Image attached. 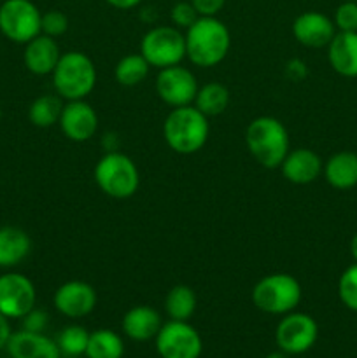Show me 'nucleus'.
Returning a JSON list of instances; mask_svg holds the SVG:
<instances>
[{
	"label": "nucleus",
	"mask_w": 357,
	"mask_h": 358,
	"mask_svg": "<svg viewBox=\"0 0 357 358\" xmlns=\"http://www.w3.org/2000/svg\"><path fill=\"white\" fill-rule=\"evenodd\" d=\"M200 17V14L196 13V9L192 7L191 2H177L170 10V20L174 23L175 28L178 30H188L192 23Z\"/></svg>",
	"instance_id": "2f4dec72"
},
{
	"label": "nucleus",
	"mask_w": 357,
	"mask_h": 358,
	"mask_svg": "<svg viewBox=\"0 0 357 358\" xmlns=\"http://www.w3.org/2000/svg\"><path fill=\"white\" fill-rule=\"evenodd\" d=\"M350 254H352L354 261H356V262H357V233H356V234H354L352 241H350Z\"/></svg>",
	"instance_id": "4c0bfd02"
},
{
	"label": "nucleus",
	"mask_w": 357,
	"mask_h": 358,
	"mask_svg": "<svg viewBox=\"0 0 357 358\" xmlns=\"http://www.w3.org/2000/svg\"><path fill=\"white\" fill-rule=\"evenodd\" d=\"M10 334H13V332H10V327H9V318H6L2 313H0V350L6 348Z\"/></svg>",
	"instance_id": "c9c22d12"
},
{
	"label": "nucleus",
	"mask_w": 357,
	"mask_h": 358,
	"mask_svg": "<svg viewBox=\"0 0 357 358\" xmlns=\"http://www.w3.org/2000/svg\"><path fill=\"white\" fill-rule=\"evenodd\" d=\"M350 2H357V0H350Z\"/></svg>",
	"instance_id": "a19ab883"
},
{
	"label": "nucleus",
	"mask_w": 357,
	"mask_h": 358,
	"mask_svg": "<svg viewBox=\"0 0 357 358\" xmlns=\"http://www.w3.org/2000/svg\"><path fill=\"white\" fill-rule=\"evenodd\" d=\"M328 59L342 77H357V31H336L328 45Z\"/></svg>",
	"instance_id": "6ab92c4d"
},
{
	"label": "nucleus",
	"mask_w": 357,
	"mask_h": 358,
	"mask_svg": "<svg viewBox=\"0 0 357 358\" xmlns=\"http://www.w3.org/2000/svg\"><path fill=\"white\" fill-rule=\"evenodd\" d=\"M266 358H287V355L284 352L282 353H270V355Z\"/></svg>",
	"instance_id": "58836bf2"
},
{
	"label": "nucleus",
	"mask_w": 357,
	"mask_h": 358,
	"mask_svg": "<svg viewBox=\"0 0 357 358\" xmlns=\"http://www.w3.org/2000/svg\"><path fill=\"white\" fill-rule=\"evenodd\" d=\"M52 87L62 100H86L97 86V69L93 59L80 51L62 55L52 70Z\"/></svg>",
	"instance_id": "20e7f679"
},
{
	"label": "nucleus",
	"mask_w": 357,
	"mask_h": 358,
	"mask_svg": "<svg viewBox=\"0 0 357 358\" xmlns=\"http://www.w3.org/2000/svg\"><path fill=\"white\" fill-rule=\"evenodd\" d=\"M286 76L289 77L290 80H294V83H300V80H303L304 77L308 76L307 63L300 58H293L290 62H287Z\"/></svg>",
	"instance_id": "f704fd0d"
},
{
	"label": "nucleus",
	"mask_w": 357,
	"mask_h": 358,
	"mask_svg": "<svg viewBox=\"0 0 357 358\" xmlns=\"http://www.w3.org/2000/svg\"><path fill=\"white\" fill-rule=\"evenodd\" d=\"M164 311L170 320L188 322L196 311V294L188 285H175L164 297Z\"/></svg>",
	"instance_id": "5701e85b"
},
{
	"label": "nucleus",
	"mask_w": 357,
	"mask_h": 358,
	"mask_svg": "<svg viewBox=\"0 0 357 358\" xmlns=\"http://www.w3.org/2000/svg\"><path fill=\"white\" fill-rule=\"evenodd\" d=\"M245 143L251 156L262 168H280L290 150L289 131L282 121L272 115H259L245 129Z\"/></svg>",
	"instance_id": "f03ea898"
},
{
	"label": "nucleus",
	"mask_w": 357,
	"mask_h": 358,
	"mask_svg": "<svg viewBox=\"0 0 357 358\" xmlns=\"http://www.w3.org/2000/svg\"><path fill=\"white\" fill-rule=\"evenodd\" d=\"M186 58L200 69H212L224 62L231 48L226 24L216 16H200L186 30Z\"/></svg>",
	"instance_id": "f257e3e1"
},
{
	"label": "nucleus",
	"mask_w": 357,
	"mask_h": 358,
	"mask_svg": "<svg viewBox=\"0 0 357 358\" xmlns=\"http://www.w3.org/2000/svg\"><path fill=\"white\" fill-rule=\"evenodd\" d=\"M293 35L304 48H326L336 35L335 21L317 10H307L293 21Z\"/></svg>",
	"instance_id": "2eb2a0df"
},
{
	"label": "nucleus",
	"mask_w": 357,
	"mask_h": 358,
	"mask_svg": "<svg viewBox=\"0 0 357 358\" xmlns=\"http://www.w3.org/2000/svg\"><path fill=\"white\" fill-rule=\"evenodd\" d=\"M300 282L287 273H273L259 280L252 289V303L268 315H287L301 303Z\"/></svg>",
	"instance_id": "423d86ee"
},
{
	"label": "nucleus",
	"mask_w": 357,
	"mask_h": 358,
	"mask_svg": "<svg viewBox=\"0 0 357 358\" xmlns=\"http://www.w3.org/2000/svg\"><path fill=\"white\" fill-rule=\"evenodd\" d=\"M10 358H62L56 341L42 332H13L6 345Z\"/></svg>",
	"instance_id": "a211bd4d"
},
{
	"label": "nucleus",
	"mask_w": 357,
	"mask_h": 358,
	"mask_svg": "<svg viewBox=\"0 0 357 358\" xmlns=\"http://www.w3.org/2000/svg\"><path fill=\"white\" fill-rule=\"evenodd\" d=\"M335 27L340 31H357V2L345 0L335 13Z\"/></svg>",
	"instance_id": "7c9ffc66"
},
{
	"label": "nucleus",
	"mask_w": 357,
	"mask_h": 358,
	"mask_svg": "<svg viewBox=\"0 0 357 358\" xmlns=\"http://www.w3.org/2000/svg\"><path fill=\"white\" fill-rule=\"evenodd\" d=\"M318 338V325L310 315L290 313L284 315L276 325L275 339L279 348L289 355H300L308 352Z\"/></svg>",
	"instance_id": "9d476101"
},
{
	"label": "nucleus",
	"mask_w": 357,
	"mask_h": 358,
	"mask_svg": "<svg viewBox=\"0 0 357 358\" xmlns=\"http://www.w3.org/2000/svg\"><path fill=\"white\" fill-rule=\"evenodd\" d=\"M48 313L42 310H31L23 317V329L30 332H44L48 325Z\"/></svg>",
	"instance_id": "473e14b6"
},
{
	"label": "nucleus",
	"mask_w": 357,
	"mask_h": 358,
	"mask_svg": "<svg viewBox=\"0 0 357 358\" xmlns=\"http://www.w3.org/2000/svg\"><path fill=\"white\" fill-rule=\"evenodd\" d=\"M154 339L161 358H200L202 355V338L188 322H167Z\"/></svg>",
	"instance_id": "1a4fd4ad"
},
{
	"label": "nucleus",
	"mask_w": 357,
	"mask_h": 358,
	"mask_svg": "<svg viewBox=\"0 0 357 358\" xmlns=\"http://www.w3.org/2000/svg\"><path fill=\"white\" fill-rule=\"evenodd\" d=\"M280 170L286 180L296 185H308L318 178L324 170L321 156L312 149H294L284 157Z\"/></svg>",
	"instance_id": "dca6fc26"
},
{
	"label": "nucleus",
	"mask_w": 357,
	"mask_h": 358,
	"mask_svg": "<svg viewBox=\"0 0 357 358\" xmlns=\"http://www.w3.org/2000/svg\"><path fill=\"white\" fill-rule=\"evenodd\" d=\"M150 65L142 55H126L118 62L114 69V77L118 84L126 87H133L144 83L149 76Z\"/></svg>",
	"instance_id": "bb28decb"
},
{
	"label": "nucleus",
	"mask_w": 357,
	"mask_h": 358,
	"mask_svg": "<svg viewBox=\"0 0 357 358\" xmlns=\"http://www.w3.org/2000/svg\"><path fill=\"white\" fill-rule=\"evenodd\" d=\"M105 2H107L111 7H114V9L128 10V9H133V7H136L139 3H142V0H105Z\"/></svg>",
	"instance_id": "e433bc0d"
},
{
	"label": "nucleus",
	"mask_w": 357,
	"mask_h": 358,
	"mask_svg": "<svg viewBox=\"0 0 357 358\" xmlns=\"http://www.w3.org/2000/svg\"><path fill=\"white\" fill-rule=\"evenodd\" d=\"M122 332L130 339L139 343H146L156 338L160 332L163 320L161 315L150 306H135L128 310L122 317Z\"/></svg>",
	"instance_id": "aec40b11"
},
{
	"label": "nucleus",
	"mask_w": 357,
	"mask_h": 358,
	"mask_svg": "<svg viewBox=\"0 0 357 358\" xmlns=\"http://www.w3.org/2000/svg\"><path fill=\"white\" fill-rule=\"evenodd\" d=\"M66 30H69V17H66L65 13H62L58 9H52L42 14L41 31L44 35L56 38L62 37Z\"/></svg>",
	"instance_id": "c756f323"
},
{
	"label": "nucleus",
	"mask_w": 357,
	"mask_h": 358,
	"mask_svg": "<svg viewBox=\"0 0 357 358\" xmlns=\"http://www.w3.org/2000/svg\"><path fill=\"white\" fill-rule=\"evenodd\" d=\"M0 121H2V108H0Z\"/></svg>",
	"instance_id": "ea45409f"
},
{
	"label": "nucleus",
	"mask_w": 357,
	"mask_h": 358,
	"mask_svg": "<svg viewBox=\"0 0 357 358\" xmlns=\"http://www.w3.org/2000/svg\"><path fill=\"white\" fill-rule=\"evenodd\" d=\"M41 20L42 13L31 0H4L0 6V34L16 44L41 35Z\"/></svg>",
	"instance_id": "6e6552de"
},
{
	"label": "nucleus",
	"mask_w": 357,
	"mask_h": 358,
	"mask_svg": "<svg viewBox=\"0 0 357 358\" xmlns=\"http://www.w3.org/2000/svg\"><path fill=\"white\" fill-rule=\"evenodd\" d=\"M63 110V101L58 94H42L31 101L28 119L37 128H51L58 124Z\"/></svg>",
	"instance_id": "393cba45"
},
{
	"label": "nucleus",
	"mask_w": 357,
	"mask_h": 358,
	"mask_svg": "<svg viewBox=\"0 0 357 358\" xmlns=\"http://www.w3.org/2000/svg\"><path fill=\"white\" fill-rule=\"evenodd\" d=\"M125 353V345L118 332L100 329L90 334L88 339V358H121Z\"/></svg>",
	"instance_id": "a878e982"
},
{
	"label": "nucleus",
	"mask_w": 357,
	"mask_h": 358,
	"mask_svg": "<svg viewBox=\"0 0 357 358\" xmlns=\"http://www.w3.org/2000/svg\"><path fill=\"white\" fill-rule=\"evenodd\" d=\"M140 55L158 70L181 65L186 58L184 34L175 27L150 28L140 42Z\"/></svg>",
	"instance_id": "0eeeda50"
},
{
	"label": "nucleus",
	"mask_w": 357,
	"mask_h": 358,
	"mask_svg": "<svg viewBox=\"0 0 357 358\" xmlns=\"http://www.w3.org/2000/svg\"><path fill=\"white\" fill-rule=\"evenodd\" d=\"M230 105V91L220 83H209L205 86L198 87V93L195 98V107L206 117L223 114Z\"/></svg>",
	"instance_id": "b1692460"
},
{
	"label": "nucleus",
	"mask_w": 357,
	"mask_h": 358,
	"mask_svg": "<svg viewBox=\"0 0 357 358\" xmlns=\"http://www.w3.org/2000/svg\"><path fill=\"white\" fill-rule=\"evenodd\" d=\"M59 58H62V52H59L58 42L49 35L41 34L24 44V66L34 76H51Z\"/></svg>",
	"instance_id": "f3484780"
},
{
	"label": "nucleus",
	"mask_w": 357,
	"mask_h": 358,
	"mask_svg": "<svg viewBox=\"0 0 357 358\" xmlns=\"http://www.w3.org/2000/svg\"><path fill=\"white\" fill-rule=\"evenodd\" d=\"M59 129L69 140L77 143L88 142L98 129V115L86 100L66 101L59 115Z\"/></svg>",
	"instance_id": "ddd939ff"
},
{
	"label": "nucleus",
	"mask_w": 357,
	"mask_h": 358,
	"mask_svg": "<svg viewBox=\"0 0 357 358\" xmlns=\"http://www.w3.org/2000/svg\"><path fill=\"white\" fill-rule=\"evenodd\" d=\"M93 175L98 189L108 198L128 199L139 191V168L132 157L118 150L105 152L94 166Z\"/></svg>",
	"instance_id": "39448f33"
},
{
	"label": "nucleus",
	"mask_w": 357,
	"mask_h": 358,
	"mask_svg": "<svg viewBox=\"0 0 357 358\" xmlns=\"http://www.w3.org/2000/svg\"><path fill=\"white\" fill-rule=\"evenodd\" d=\"M200 16H217L223 10L226 0H189Z\"/></svg>",
	"instance_id": "72a5a7b5"
},
{
	"label": "nucleus",
	"mask_w": 357,
	"mask_h": 358,
	"mask_svg": "<svg viewBox=\"0 0 357 358\" xmlns=\"http://www.w3.org/2000/svg\"><path fill=\"white\" fill-rule=\"evenodd\" d=\"M156 93L161 101L172 108L195 103L198 93V80L189 69L182 65L161 69L156 77Z\"/></svg>",
	"instance_id": "9b49d317"
},
{
	"label": "nucleus",
	"mask_w": 357,
	"mask_h": 358,
	"mask_svg": "<svg viewBox=\"0 0 357 358\" xmlns=\"http://www.w3.org/2000/svg\"><path fill=\"white\" fill-rule=\"evenodd\" d=\"M338 296L349 310L357 311V262L349 266L340 276Z\"/></svg>",
	"instance_id": "c85d7f7f"
},
{
	"label": "nucleus",
	"mask_w": 357,
	"mask_h": 358,
	"mask_svg": "<svg viewBox=\"0 0 357 358\" xmlns=\"http://www.w3.org/2000/svg\"><path fill=\"white\" fill-rule=\"evenodd\" d=\"M86 358H88V357H86Z\"/></svg>",
	"instance_id": "79ce46f5"
},
{
	"label": "nucleus",
	"mask_w": 357,
	"mask_h": 358,
	"mask_svg": "<svg viewBox=\"0 0 357 358\" xmlns=\"http://www.w3.org/2000/svg\"><path fill=\"white\" fill-rule=\"evenodd\" d=\"M31 252V240L23 229L14 226L0 227V268L21 264Z\"/></svg>",
	"instance_id": "4be33fe9"
},
{
	"label": "nucleus",
	"mask_w": 357,
	"mask_h": 358,
	"mask_svg": "<svg viewBox=\"0 0 357 358\" xmlns=\"http://www.w3.org/2000/svg\"><path fill=\"white\" fill-rule=\"evenodd\" d=\"M55 308L69 318H83L97 306V290L86 282L70 280L56 289L52 297Z\"/></svg>",
	"instance_id": "4468645a"
},
{
	"label": "nucleus",
	"mask_w": 357,
	"mask_h": 358,
	"mask_svg": "<svg viewBox=\"0 0 357 358\" xmlns=\"http://www.w3.org/2000/svg\"><path fill=\"white\" fill-rule=\"evenodd\" d=\"M88 339H90V332L80 325H69L59 332L56 345H58L59 353L69 358H76L80 355H86Z\"/></svg>",
	"instance_id": "cd10ccee"
},
{
	"label": "nucleus",
	"mask_w": 357,
	"mask_h": 358,
	"mask_svg": "<svg viewBox=\"0 0 357 358\" xmlns=\"http://www.w3.org/2000/svg\"><path fill=\"white\" fill-rule=\"evenodd\" d=\"M326 182L331 187L346 191L357 185V154L352 150H342V152L332 154L324 164Z\"/></svg>",
	"instance_id": "412c9836"
},
{
	"label": "nucleus",
	"mask_w": 357,
	"mask_h": 358,
	"mask_svg": "<svg viewBox=\"0 0 357 358\" xmlns=\"http://www.w3.org/2000/svg\"><path fill=\"white\" fill-rule=\"evenodd\" d=\"M37 303L34 282L21 273L0 275V313L6 318H23Z\"/></svg>",
	"instance_id": "f8f14e48"
},
{
	"label": "nucleus",
	"mask_w": 357,
	"mask_h": 358,
	"mask_svg": "<svg viewBox=\"0 0 357 358\" xmlns=\"http://www.w3.org/2000/svg\"><path fill=\"white\" fill-rule=\"evenodd\" d=\"M209 117L195 105L172 108L163 122V136L174 152L189 156L205 147L209 140Z\"/></svg>",
	"instance_id": "7ed1b4c3"
}]
</instances>
